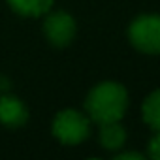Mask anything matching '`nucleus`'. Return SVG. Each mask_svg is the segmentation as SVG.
I'll return each mask as SVG.
<instances>
[{"label":"nucleus","instance_id":"obj_1","mask_svg":"<svg viewBox=\"0 0 160 160\" xmlns=\"http://www.w3.org/2000/svg\"><path fill=\"white\" fill-rule=\"evenodd\" d=\"M126 108H128L126 89L115 81H106L96 85L85 100V109L89 117L98 124L121 121Z\"/></svg>","mask_w":160,"mask_h":160},{"label":"nucleus","instance_id":"obj_2","mask_svg":"<svg viewBox=\"0 0 160 160\" xmlns=\"http://www.w3.org/2000/svg\"><path fill=\"white\" fill-rule=\"evenodd\" d=\"M132 45L147 55H160V15H141L128 28Z\"/></svg>","mask_w":160,"mask_h":160},{"label":"nucleus","instance_id":"obj_3","mask_svg":"<svg viewBox=\"0 0 160 160\" xmlns=\"http://www.w3.org/2000/svg\"><path fill=\"white\" fill-rule=\"evenodd\" d=\"M53 134L64 145L81 143L89 136V119L79 111L64 109L53 121Z\"/></svg>","mask_w":160,"mask_h":160},{"label":"nucleus","instance_id":"obj_4","mask_svg":"<svg viewBox=\"0 0 160 160\" xmlns=\"http://www.w3.org/2000/svg\"><path fill=\"white\" fill-rule=\"evenodd\" d=\"M43 34L57 47H66L75 36V21L66 12H55L47 15L43 23Z\"/></svg>","mask_w":160,"mask_h":160},{"label":"nucleus","instance_id":"obj_5","mask_svg":"<svg viewBox=\"0 0 160 160\" xmlns=\"http://www.w3.org/2000/svg\"><path fill=\"white\" fill-rule=\"evenodd\" d=\"M28 119V111L25 108V104L15 98V96H0V122L10 128H17L23 126Z\"/></svg>","mask_w":160,"mask_h":160},{"label":"nucleus","instance_id":"obj_6","mask_svg":"<svg viewBox=\"0 0 160 160\" xmlns=\"http://www.w3.org/2000/svg\"><path fill=\"white\" fill-rule=\"evenodd\" d=\"M100 143L104 149L108 151H119L124 141H126V132L124 128L119 124V121L115 122H106V124H100Z\"/></svg>","mask_w":160,"mask_h":160},{"label":"nucleus","instance_id":"obj_7","mask_svg":"<svg viewBox=\"0 0 160 160\" xmlns=\"http://www.w3.org/2000/svg\"><path fill=\"white\" fill-rule=\"evenodd\" d=\"M10 8L25 17H40L47 13L53 6V0H8Z\"/></svg>","mask_w":160,"mask_h":160},{"label":"nucleus","instance_id":"obj_8","mask_svg":"<svg viewBox=\"0 0 160 160\" xmlns=\"http://www.w3.org/2000/svg\"><path fill=\"white\" fill-rule=\"evenodd\" d=\"M141 111H143V121L152 130L160 132V89L147 96V100L143 102V109Z\"/></svg>","mask_w":160,"mask_h":160},{"label":"nucleus","instance_id":"obj_9","mask_svg":"<svg viewBox=\"0 0 160 160\" xmlns=\"http://www.w3.org/2000/svg\"><path fill=\"white\" fill-rule=\"evenodd\" d=\"M147 156L152 158V160H160V132L158 130L147 145Z\"/></svg>","mask_w":160,"mask_h":160},{"label":"nucleus","instance_id":"obj_10","mask_svg":"<svg viewBox=\"0 0 160 160\" xmlns=\"http://www.w3.org/2000/svg\"><path fill=\"white\" fill-rule=\"evenodd\" d=\"M145 156L141 152H122V154H117L115 160H143Z\"/></svg>","mask_w":160,"mask_h":160}]
</instances>
